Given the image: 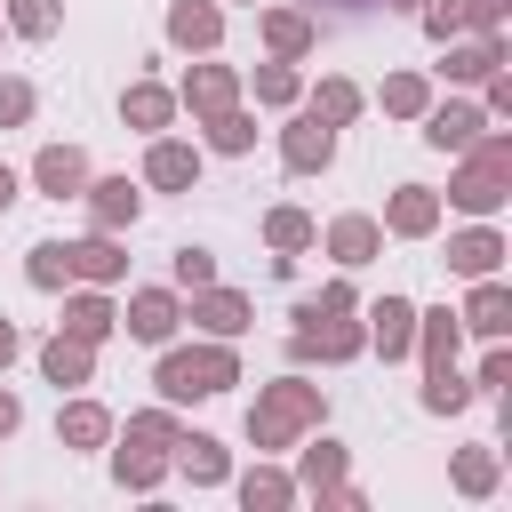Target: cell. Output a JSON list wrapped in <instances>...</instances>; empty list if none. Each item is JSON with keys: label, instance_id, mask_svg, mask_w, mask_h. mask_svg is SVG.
Listing matches in <instances>:
<instances>
[{"label": "cell", "instance_id": "cell-30", "mask_svg": "<svg viewBox=\"0 0 512 512\" xmlns=\"http://www.w3.org/2000/svg\"><path fill=\"white\" fill-rule=\"evenodd\" d=\"M0 432H16V400L8 392H0Z\"/></svg>", "mask_w": 512, "mask_h": 512}, {"label": "cell", "instance_id": "cell-17", "mask_svg": "<svg viewBox=\"0 0 512 512\" xmlns=\"http://www.w3.org/2000/svg\"><path fill=\"white\" fill-rule=\"evenodd\" d=\"M64 272H72V256H64V248H32V280H40V288H56Z\"/></svg>", "mask_w": 512, "mask_h": 512}, {"label": "cell", "instance_id": "cell-11", "mask_svg": "<svg viewBox=\"0 0 512 512\" xmlns=\"http://www.w3.org/2000/svg\"><path fill=\"white\" fill-rule=\"evenodd\" d=\"M472 128H480V112H464V104H456V112H440V120H432V144H472Z\"/></svg>", "mask_w": 512, "mask_h": 512}, {"label": "cell", "instance_id": "cell-24", "mask_svg": "<svg viewBox=\"0 0 512 512\" xmlns=\"http://www.w3.org/2000/svg\"><path fill=\"white\" fill-rule=\"evenodd\" d=\"M200 320H208V328H240V296H208Z\"/></svg>", "mask_w": 512, "mask_h": 512}, {"label": "cell", "instance_id": "cell-15", "mask_svg": "<svg viewBox=\"0 0 512 512\" xmlns=\"http://www.w3.org/2000/svg\"><path fill=\"white\" fill-rule=\"evenodd\" d=\"M392 224H400V232H424V224H432V200H424V192H400V200H392Z\"/></svg>", "mask_w": 512, "mask_h": 512}, {"label": "cell", "instance_id": "cell-13", "mask_svg": "<svg viewBox=\"0 0 512 512\" xmlns=\"http://www.w3.org/2000/svg\"><path fill=\"white\" fill-rule=\"evenodd\" d=\"M408 320H416L408 304H384V312H376V344H384V352H400V344H408Z\"/></svg>", "mask_w": 512, "mask_h": 512}, {"label": "cell", "instance_id": "cell-16", "mask_svg": "<svg viewBox=\"0 0 512 512\" xmlns=\"http://www.w3.org/2000/svg\"><path fill=\"white\" fill-rule=\"evenodd\" d=\"M504 312H512V304H504V288H480V296H472V328H488V336H496V328H504Z\"/></svg>", "mask_w": 512, "mask_h": 512}, {"label": "cell", "instance_id": "cell-10", "mask_svg": "<svg viewBox=\"0 0 512 512\" xmlns=\"http://www.w3.org/2000/svg\"><path fill=\"white\" fill-rule=\"evenodd\" d=\"M64 256H72V272H96V280H112V272H120L112 240H88V248H64Z\"/></svg>", "mask_w": 512, "mask_h": 512}, {"label": "cell", "instance_id": "cell-31", "mask_svg": "<svg viewBox=\"0 0 512 512\" xmlns=\"http://www.w3.org/2000/svg\"><path fill=\"white\" fill-rule=\"evenodd\" d=\"M8 352H16V328H8V320H0V360H8Z\"/></svg>", "mask_w": 512, "mask_h": 512}, {"label": "cell", "instance_id": "cell-21", "mask_svg": "<svg viewBox=\"0 0 512 512\" xmlns=\"http://www.w3.org/2000/svg\"><path fill=\"white\" fill-rule=\"evenodd\" d=\"M424 352H432V368H448V352H456V320H448V312L432 320V336H424Z\"/></svg>", "mask_w": 512, "mask_h": 512}, {"label": "cell", "instance_id": "cell-8", "mask_svg": "<svg viewBox=\"0 0 512 512\" xmlns=\"http://www.w3.org/2000/svg\"><path fill=\"white\" fill-rule=\"evenodd\" d=\"M288 160H296V168H312V160H328V128H320V120H304V128L288 136Z\"/></svg>", "mask_w": 512, "mask_h": 512}, {"label": "cell", "instance_id": "cell-18", "mask_svg": "<svg viewBox=\"0 0 512 512\" xmlns=\"http://www.w3.org/2000/svg\"><path fill=\"white\" fill-rule=\"evenodd\" d=\"M64 440H72V448L104 440V416H96V408H72V416H64Z\"/></svg>", "mask_w": 512, "mask_h": 512}, {"label": "cell", "instance_id": "cell-7", "mask_svg": "<svg viewBox=\"0 0 512 512\" xmlns=\"http://www.w3.org/2000/svg\"><path fill=\"white\" fill-rule=\"evenodd\" d=\"M40 184H48L56 200H64V192L80 184V152H40Z\"/></svg>", "mask_w": 512, "mask_h": 512}, {"label": "cell", "instance_id": "cell-27", "mask_svg": "<svg viewBox=\"0 0 512 512\" xmlns=\"http://www.w3.org/2000/svg\"><path fill=\"white\" fill-rule=\"evenodd\" d=\"M176 280L200 288V280H208V248H184V256H176Z\"/></svg>", "mask_w": 512, "mask_h": 512}, {"label": "cell", "instance_id": "cell-22", "mask_svg": "<svg viewBox=\"0 0 512 512\" xmlns=\"http://www.w3.org/2000/svg\"><path fill=\"white\" fill-rule=\"evenodd\" d=\"M208 32H216L208 8H176V40H208Z\"/></svg>", "mask_w": 512, "mask_h": 512}, {"label": "cell", "instance_id": "cell-25", "mask_svg": "<svg viewBox=\"0 0 512 512\" xmlns=\"http://www.w3.org/2000/svg\"><path fill=\"white\" fill-rule=\"evenodd\" d=\"M424 400H432V408H464V384H456L448 368H432V392H424Z\"/></svg>", "mask_w": 512, "mask_h": 512}, {"label": "cell", "instance_id": "cell-26", "mask_svg": "<svg viewBox=\"0 0 512 512\" xmlns=\"http://www.w3.org/2000/svg\"><path fill=\"white\" fill-rule=\"evenodd\" d=\"M16 24H24V32H48V24H56V0H16Z\"/></svg>", "mask_w": 512, "mask_h": 512}, {"label": "cell", "instance_id": "cell-5", "mask_svg": "<svg viewBox=\"0 0 512 512\" xmlns=\"http://www.w3.org/2000/svg\"><path fill=\"white\" fill-rule=\"evenodd\" d=\"M496 256H504V248H496V240H488V232H464V240H456V248H448V264H456V272H488V264H496Z\"/></svg>", "mask_w": 512, "mask_h": 512}, {"label": "cell", "instance_id": "cell-29", "mask_svg": "<svg viewBox=\"0 0 512 512\" xmlns=\"http://www.w3.org/2000/svg\"><path fill=\"white\" fill-rule=\"evenodd\" d=\"M384 104H400V112H416V104H424V88H416V80H392V88H384Z\"/></svg>", "mask_w": 512, "mask_h": 512}, {"label": "cell", "instance_id": "cell-23", "mask_svg": "<svg viewBox=\"0 0 512 512\" xmlns=\"http://www.w3.org/2000/svg\"><path fill=\"white\" fill-rule=\"evenodd\" d=\"M128 112L152 128V120H168V96H160V88H136V96H128Z\"/></svg>", "mask_w": 512, "mask_h": 512}, {"label": "cell", "instance_id": "cell-32", "mask_svg": "<svg viewBox=\"0 0 512 512\" xmlns=\"http://www.w3.org/2000/svg\"><path fill=\"white\" fill-rule=\"evenodd\" d=\"M8 200H16V176H8V168H0V208H8Z\"/></svg>", "mask_w": 512, "mask_h": 512}, {"label": "cell", "instance_id": "cell-12", "mask_svg": "<svg viewBox=\"0 0 512 512\" xmlns=\"http://www.w3.org/2000/svg\"><path fill=\"white\" fill-rule=\"evenodd\" d=\"M96 216H104V224H128V216H136V192H128V184H96Z\"/></svg>", "mask_w": 512, "mask_h": 512}, {"label": "cell", "instance_id": "cell-4", "mask_svg": "<svg viewBox=\"0 0 512 512\" xmlns=\"http://www.w3.org/2000/svg\"><path fill=\"white\" fill-rule=\"evenodd\" d=\"M128 328H136L144 344H160V336L176 328V304H168V296H136V312H128Z\"/></svg>", "mask_w": 512, "mask_h": 512}, {"label": "cell", "instance_id": "cell-20", "mask_svg": "<svg viewBox=\"0 0 512 512\" xmlns=\"http://www.w3.org/2000/svg\"><path fill=\"white\" fill-rule=\"evenodd\" d=\"M104 328H112V312H104L96 296H88V304H72V336H104Z\"/></svg>", "mask_w": 512, "mask_h": 512}, {"label": "cell", "instance_id": "cell-3", "mask_svg": "<svg viewBox=\"0 0 512 512\" xmlns=\"http://www.w3.org/2000/svg\"><path fill=\"white\" fill-rule=\"evenodd\" d=\"M304 416H312V392H304V384H280V392L264 400L256 432H264V440H280V432H288V424H304Z\"/></svg>", "mask_w": 512, "mask_h": 512}, {"label": "cell", "instance_id": "cell-2", "mask_svg": "<svg viewBox=\"0 0 512 512\" xmlns=\"http://www.w3.org/2000/svg\"><path fill=\"white\" fill-rule=\"evenodd\" d=\"M504 168H512V152H504V144H488V152L472 160V176L456 184V200H464V208H496V200H504V192H496V184H504Z\"/></svg>", "mask_w": 512, "mask_h": 512}, {"label": "cell", "instance_id": "cell-28", "mask_svg": "<svg viewBox=\"0 0 512 512\" xmlns=\"http://www.w3.org/2000/svg\"><path fill=\"white\" fill-rule=\"evenodd\" d=\"M32 112V88H16V80H0V120H24Z\"/></svg>", "mask_w": 512, "mask_h": 512}, {"label": "cell", "instance_id": "cell-6", "mask_svg": "<svg viewBox=\"0 0 512 512\" xmlns=\"http://www.w3.org/2000/svg\"><path fill=\"white\" fill-rule=\"evenodd\" d=\"M48 376H56V384H80V376H88V336H80V344L56 336V344H48Z\"/></svg>", "mask_w": 512, "mask_h": 512}, {"label": "cell", "instance_id": "cell-9", "mask_svg": "<svg viewBox=\"0 0 512 512\" xmlns=\"http://www.w3.org/2000/svg\"><path fill=\"white\" fill-rule=\"evenodd\" d=\"M152 184H192V152L184 144H160L152 152Z\"/></svg>", "mask_w": 512, "mask_h": 512}, {"label": "cell", "instance_id": "cell-14", "mask_svg": "<svg viewBox=\"0 0 512 512\" xmlns=\"http://www.w3.org/2000/svg\"><path fill=\"white\" fill-rule=\"evenodd\" d=\"M184 472H192V480H216V472H224V448H216V440H184Z\"/></svg>", "mask_w": 512, "mask_h": 512}, {"label": "cell", "instance_id": "cell-1", "mask_svg": "<svg viewBox=\"0 0 512 512\" xmlns=\"http://www.w3.org/2000/svg\"><path fill=\"white\" fill-rule=\"evenodd\" d=\"M224 384H232V360H224V352H176V360L160 368V392H176V400L224 392Z\"/></svg>", "mask_w": 512, "mask_h": 512}, {"label": "cell", "instance_id": "cell-19", "mask_svg": "<svg viewBox=\"0 0 512 512\" xmlns=\"http://www.w3.org/2000/svg\"><path fill=\"white\" fill-rule=\"evenodd\" d=\"M336 248H344V264H360V256L376 248V232H368V224H336Z\"/></svg>", "mask_w": 512, "mask_h": 512}]
</instances>
